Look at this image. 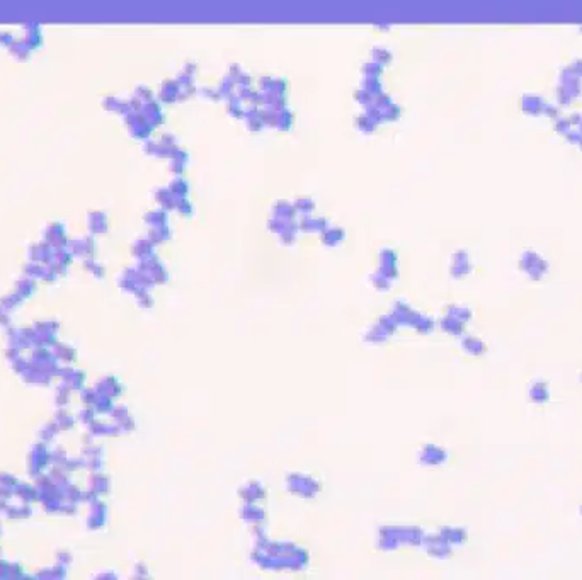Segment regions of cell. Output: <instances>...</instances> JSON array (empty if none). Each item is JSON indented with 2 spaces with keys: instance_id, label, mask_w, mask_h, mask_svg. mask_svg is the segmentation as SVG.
<instances>
[{
  "instance_id": "1",
  "label": "cell",
  "mask_w": 582,
  "mask_h": 580,
  "mask_svg": "<svg viewBox=\"0 0 582 580\" xmlns=\"http://www.w3.org/2000/svg\"><path fill=\"white\" fill-rule=\"evenodd\" d=\"M519 269L525 272L532 281H541L548 274L550 266L544 257L537 254L534 250H526L519 259Z\"/></svg>"
},
{
  "instance_id": "2",
  "label": "cell",
  "mask_w": 582,
  "mask_h": 580,
  "mask_svg": "<svg viewBox=\"0 0 582 580\" xmlns=\"http://www.w3.org/2000/svg\"><path fill=\"white\" fill-rule=\"evenodd\" d=\"M550 386L546 381H533L528 388V398L534 405H545L550 402Z\"/></svg>"
},
{
  "instance_id": "3",
  "label": "cell",
  "mask_w": 582,
  "mask_h": 580,
  "mask_svg": "<svg viewBox=\"0 0 582 580\" xmlns=\"http://www.w3.org/2000/svg\"><path fill=\"white\" fill-rule=\"evenodd\" d=\"M465 347L467 351L471 354H475V356H478V354H483L485 353V344H483L482 341H478V339H469V341L465 342Z\"/></svg>"
},
{
  "instance_id": "4",
  "label": "cell",
  "mask_w": 582,
  "mask_h": 580,
  "mask_svg": "<svg viewBox=\"0 0 582 580\" xmlns=\"http://www.w3.org/2000/svg\"><path fill=\"white\" fill-rule=\"evenodd\" d=\"M579 514H581V516H582V506H581V507H579Z\"/></svg>"
},
{
  "instance_id": "5",
  "label": "cell",
  "mask_w": 582,
  "mask_h": 580,
  "mask_svg": "<svg viewBox=\"0 0 582 580\" xmlns=\"http://www.w3.org/2000/svg\"><path fill=\"white\" fill-rule=\"evenodd\" d=\"M579 380H581V383H582V373H581V378H579Z\"/></svg>"
}]
</instances>
